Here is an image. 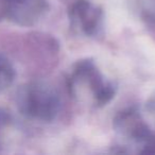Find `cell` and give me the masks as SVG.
<instances>
[{"label": "cell", "mask_w": 155, "mask_h": 155, "mask_svg": "<svg viewBox=\"0 0 155 155\" xmlns=\"http://www.w3.org/2000/svg\"><path fill=\"white\" fill-rule=\"evenodd\" d=\"M17 104L22 114L51 121L58 112V98L53 89L43 83H30L18 91Z\"/></svg>", "instance_id": "cell-1"}, {"label": "cell", "mask_w": 155, "mask_h": 155, "mask_svg": "<svg viewBox=\"0 0 155 155\" xmlns=\"http://www.w3.org/2000/svg\"><path fill=\"white\" fill-rule=\"evenodd\" d=\"M5 17L20 26H31L47 9L46 0H1Z\"/></svg>", "instance_id": "cell-2"}, {"label": "cell", "mask_w": 155, "mask_h": 155, "mask_svg": "<svg viewBox=\"0 0 155 155\" xmlns=\"http://www.w3.org/2000/svg\"><path fill=\"white\" fill-rule=\"evenodd\" d=\"M71 15L77 16L82 21L83 30L86 34H94L97 29L98 22L101 17V11L91 9V5L86 0H79L71 9Z\"/></svg>", "instance_id": "cell-3"}, {"label": "cell", "mask_w": 155, "mask_h": 155, "mask_svg": "<svg viewBox=\"0 0 155 155\" xmlns=\"http://www.w3.org/2000/svg\"><path fill=\"white\" fill-rule=\"evenodd\" d=\"M15 78L13 65L5 55L0 54V93L9 88Z\"/></svg>", "instance_id": "cell-4"}, {"label": "cell", "mask_w": 155, "mask_h": 155, "mask_svg": "<svg viewBox=\"0 0 155 155\" xmlns=\"http://www.w3.org/2000/svg\"><path fill=\"white\" fill-rule=\"evenodd\" d=\"M115 95V88L113 85H103L99 91L95 93L96 101L99 105L106 104Z\"/></svg>", "instance_id": "cell-5"}, {"label": "cell", "mask_w": 155, "mask_h": 155, "mask_svg": "<svg viewBox=\"0 0 155 155\" xmlns=\"http://www.w3.org/2000/svg\"><path fill=\"white\" fill-rule=\"evenodd\" d=\"M146 146L142 150V154H155V136L150 135L146 140Z\"/></svg>", "instance_id": "cell-6"}, {"label": "cell", "mask_w": 155, "mask_h": 155, "mask_svg": "<svg viewBox=\"0 0 155 155\" xmlns=\"http://www.w3.org/2000/svg\"><path fill=\"white\" fill-rule=\"evenodd\" d=\"M11 117H10L9 112H7L3 108H0V136H1V132L2 130L9 124Z\"/></svg>", "instance_id": "cell-7"}]
</instances>
